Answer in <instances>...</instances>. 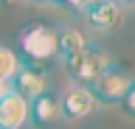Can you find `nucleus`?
Listing matches in <instances>:
<instances>
[{
    "instance_id": "1",
    "label": "nucleus",
    "mask_w": 135,
    "mask_h": 129,
    "mask_svg": "<svg viewBox=\"0 0 135 129\" xmlns=\"http://www.w3.org/2000/svg\"><path fill=\"white\" fill-rule=\"evenodd\" d=\"M56 25H48V23H28V25L20 31V59L23 65H31V68H42V65H51L56 62Z\"/></svg>"
},
{
    "instance_id": "2",
    "label": "nucleus",
    "mask_w": 135,
    "mask_h": 129,
    "mask_svg": "<svg viewBox=\"0 0 135 129\" xmlns=\"http://www.w3.org/2000/svg\"><path fill=\"white\" fill-rule=\"evenodd\" d=\"M113 65H115V59L110 56L107 48H101V45H96V42L87 39V45H84L82 51L76 53L73 59L65 62V70H68V76H70L73 84L90 87L93 81H96L107 68H113Z\"/></svg>"
},
{
    "instance_id": "3",
    "label": "nucleus",
    "mask_w": 135,
    "mask_h": 129,
    "mask_svg": "<svg viewBox=\"0 0 135 129\" xmlns=\"http://www.w3.org/2000/svg\"><path fill=\"white\" fill-rule=\"evenodd\" d=\"M129 84H132V76H129L127 70H121V68L113 65V68H107L90 84V93L96 95V101H99V104L118 107V101L124 98V93H127V87H129Z\"/></svg>"
},
{
    "instance_id": "4",
    "label": "nucleus",
    "mask_w": 135,
    "mask_h": 129,
    "mask_svg": "<svg viewBox=\"0 0 135 129\" xmlns=\"http://www.w3.org/2000/svg\"><path fill=\"white\" fill-rule=\"evenodd\" d=\"M59 107H62V118L65 121H84L99 110V101L90 93V87L70 84L65 93L59 95Z\"/></svg>"
},
{
    "instance_id": "5",
    "label": "nucleus",
    "mask_w": 135,
    "mask_h": 129,
    "mask_svg": "<svg viewBox=\"0 0 135 129\" xmlns=\"http://www.w3.org/2000/svg\"><path fill=\"white\" fill-rule=\"evenodd\" d=\"M82 14L87 20V25L96 31H115L124 20V6H121V0H96Z\"/></svg>"
},
{
    "instance_id": "6",
    "label": "nucleus",
    "mask_w": 135,
    "mask_h": 129,
    "mask_svg": "<svg viewBox=\"0 0 135 129\" xmlns=\"http://www.w3.org/2000/svg\"><path fill=\"white\" fill-rule=\"evenodd\" d=\"M28 121H31L37 129H56L59 123H62V107H59V95H54L48 90V93H42L40 98H34V101H28Z\"/></svg>"
},
{
    "instance_id": "7",
    "label": "nucleus",
    "mask_w": 135,
    "mask_h": 129,
    "mask_svg": "<svg viewBox=\"0 0 135 129\" xmlns=\"http://www.w3.org/2000/svg\"><path fill=\"white\" fill-rule=\"evenodd\" d=\"M11 90L17 95H23L25 101H34V98H40L42 93H48L51 90V81L45 76V70L42 68H31V65H23L20 73L11 79Z\"/></svg>"
},
{
    "instance_id": "8",
    "label": "nucleus",
    "mask_w": 135,
    "mask_h": 129,
    "mask_svg": "<svg viewBox=\"0 0 135 129\" xmlns=\"http://www.w3.org/2000/svg\"><path fill=\"white\" fill-rule=\"evenodd\" d=\"M28 123V101L14 90L0 98V129H23Z\"/></svg>"
},
{
    "instance_id": "9",
    "label": "nucleus",
    "mask_w": 135,
    "mask_h": 129,
    "mask_svg": "<svg viewBox=\"0 0 135 129\" xmlns=\"http://www.w3.org/2000/svg\"><path fill=\"white\" fill-rule=\"evenodd\" d=\"M84 45H87V37H84L79 28H70V25L59 28V34H56V59L59 62L73 59Z\"/></svg>"
},
{
    "instance_id": "10",
    "label": "nucleus",
    "mask_w": 135,
    "mask_h": 129,
    "mask_svg": "<svg viewBox=\"0 0 135 129\" xmlns=\"http://www.w3.org/2000/svg\"><path fill=\"white\" fill-rule=\"evenodd\" d=\"M20 68H23L20 53H17L14 48H8V45H0V79L11 81V79L20 73Z\"/></svg>"
},
{
    "instance_id": "11",
    "label": "nucleus",
    "mask_w": 135,
    "mask_h": 129,
    "mask_svg": "<svg viewBox=\"0 0 135 129\" xmlns=\"http://www.w3.org/2000/svg\"><path fill=\"white\" fill-rule=\"evenodd\" d=\"M118 107H121V112H124L127 118L135 121V79H132V84L127 87V93H124V98L118 101Z\"/></svg>"
},
{
    "instance_id": "12",
    "label": "nucleus",
    "mask_w": 135,
    "mask_h": 129,
    "mask_svg": "<svg viewBox=\"0 0 135 129\" xmlns=\"http://www.w3.org/2000/svg\"><path fill=\"white\" fill-rule=\"evenodd\" d=\"M59 3H65L68 9H73V11H84L87 6H93L96 0H59Z\"/></svg>"
},
{
    "instance_id": "13",
    "label": "nucleus",
    "mask_w": 135,
    "mask_h": 129,
    "mask_svg": "<svg viewBox=\"0 0 135 129\" xmlns=\"http://www.w3.org/2000/svg\"><path fill=\"white\" fill-rule=\"evenodd\" d=\"M8 93H11V81L0 79V98H3V95H8Z\"/></svg>"
},
{
    "instance_id": "14",
    "label": "nucleus",
    "mask_w": 135,
    "mask_h": 129,
    "mask_svg": "<svg viewBox=\"0 0 135 129\" xmlns=\"http://www.w3.org/2000/svg\"><path fill=\"white\" fill-rule=\"evenodd\" d=\"M121 6H135V0H121Z\"/></svg>"
},
{
    "instance_id": "15",
    "label": "nucleus",
    "mask_w": 135,
    "mask_h": 129,
    "mask_svg": "<svg viewBox=\"0 0 135 129\" xmlns=\"http://www.w3.org/2000/svg\"><path fill=\"white\" fill-rule=\"evenodd\" d=\"M37 3H59V0H37Z\"/></svg>"
}]
</instances>
